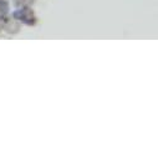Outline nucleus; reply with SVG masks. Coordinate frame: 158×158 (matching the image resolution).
Listing matches in <instances>:
<instances>
[{"instance_id": "obj_2", "label": "nucleus", "mask_w": 158, "mask_h": 158, "mask_svg": "<svg viewBox=\"0 0 158 158\" xmlns=\"http://www.w3.org/2000/svg\"><path fill=\"white\" fill-rule=\"evenodd\" d=\"M9 11V4L5 0H0V13L2 14H6Z\"/></svg>"}, {"instance_id": "obj_1", "label": "nucleus", "mask_w": 158, "mask_h": 158, "mask_svg": "<svg viewBox=\"0 0 158 158\" xmlns=\"http://www.w3.org/2000/svg\"><path fill=\"white\" fill-rule=\"evenodd\" d=\"M21 21L25 23V24H27V25H34L35 24V18L32 16V13L30 10H26V13H25L24 18L21 19Z\"/></svg>"}]
</instances>
